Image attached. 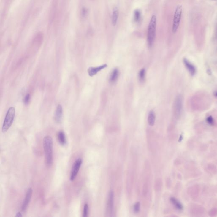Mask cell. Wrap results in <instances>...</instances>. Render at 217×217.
Here are the masks:
<instances>
[{"instance_id": "obj_12", "label": "cell", "mask_w": 217, "mask_h": 217, "mask_svg": "<svg viewBox=\"0 0 217 217\" xmlns=\"http://www.w3.org/2000/svg\"><path fill=\"white\" fill-rule=\"evenodd\" d=\"M57 138H58L59 143L61 145H65L67 143L65 133L62 131H60L58 132V134H57Z\"/></svg>"}, {"instance_id": "obj_9", "label": "cell", "mask_w": 217, "mask_h": 217, "mask_svg": "<svg viewBox=\"0 0 217 217\" xmlns=\"http://www.w3.org/2000/svg\"><path fill=\"white\" fill-rule=\"evenodd\" d=\"M107 66V65L104 64V65H101L99 67H90L88 68V74H89V76L92 77L94 75H96L99 71H101L103 69H104Z\"/></svg>"}, {"instance_id": "obj_20", "label": "cell", "mask_w": 217, "mask_h": 217, "mask_svg": "<svg viewBox=\"0 0 217 217\" xmlns=\"http://www.w3.org/2000/svg\"><path fill=\"white\" fill-rule=\"evenodd\" d=\"M88 210H89V208H88V205L87 204H86L85 205V206H84V210H83V217H88Z\"/></svg>"}, {"instance_id": "obj_4", "label": "cell", "mask_w": 217, "mask_h": 217, "mask_svg": "<svg viewBox=\"0 0 217 217\" xmlns=\"http://www.w3.org/2000/svg\"><path fill=\"white\" fill-rule=\"evenodd\" d=\"M15 108L11 107L9 108L7 112L4 121L3 123L2 126L3 132H6L9 129L11 126L13 122L15 116Z\"/></svg>"}, {"instance_id": "obj_13", "label": "cell", "mask_w": 217, "mask_h": 217, "mask_svg": "<svg viewBox=\"0 0 217 217\" xmlns=\"http://www.w3.org/2000/svg\"><path fill=\"white\" fill-rule=\"evenodd\" d=\"M155 115L154 112L151 111L150 112L149 114H148V121L149 125L153 126L155 123Z\"/></svg>"}, {"instance_id": "obj_14", "label": "cell", "mask_w": 217, "mask_h": 217, "mask_svg": "<svg viewBox=\"0 0 217 217\" xmlns=\"http://www.w3.org/2000/svg\"><path fill=\"white\" fill-rule=\"evenodd\" d=\"M118 70V69H115L113 71L110 76V80L111 82H114L117 80L119 76Z\"/></svg>"}, {"instance_id": "obj_7", "label": "cell", "mask_w": 217, "mask_h": 217, "mask_svg": "<svg viewBox=\"0 0 217 217\" xmlns=\"http://www.w3.org/2000/svg\"><path fill=\"white\" fill-rule=\"evenodd\" d=\"M33 194L32 189L31 188H29L27 191L25 199L21 207L22 211L25 212L26 211L31 199Z\"/></svg>"}, {"instance_id": "obj_16", "label": "cell", "mask_w": 217, "mask_h": 217, "mask_svg": "<svg viewBox=\"0 0 217 217\" xmlns=\"http://www.w3.org/2000/svg\"><path fill=\"white\" fill-rule=\"evenodd\" d=\"M113 194L110 192L109 196L108 202V210L110 213H111L113 211Z\"/></svg>"}, {"instance_id": "obj_8", "label": "cell", "mask_w": 217, "mask_h": 217, "mask_svg": "<svg viewBox=\"0 0 217 217\" xmlns=\"http://www.w3.org/2000/svg\"><path fill=\"white\" fill-rule=\"evenodd\" d=\"M183 62L185 67L190 73L191 76H194L197 73V69L194 64L191 63L188 59H183Z\"/></svg>"}, {"instance_id": "obj_25", "label": "cell", "mask_w": 217, "mask_h": 217, "mask_svg": "<svg viewBox=\"0 0 217 217\" xmlns=\"http://www.w3.org/2000/svg\"><path fill=\"white\" fill-rule=\"evenodd\" d=\"M214 96L215 97H217V91L215 92Z\"/></svg>"}, {"instance_id": "obj_15", "label": "cell", "mask_w": 217, "mask_h": 217, "mask_svg": "<svg viewBox=\"0 0 217 217\" xmlns=\"http://www.w3.org/2000/svg\"><path fill=\"white\" fill-rule=\"evenodd\" d=\"M170 201H171V202L174 205V206H175V208L176 209H178L179 210H183V207L182 204L179 202V201L177 199H176L175 198H173V197L170 198Z\"/></svg>"}, {"instance_id": "obj_18", "label": "cell", "mask_w": 217, "mask_h": 217, "mask_svg": "<svg viewBox=\"0 0 217 217\" xmlns=\"http://www.w3.org/2000/svg\"><path fill=\"white\" fill-rule=\"evenodd\" d=\"M145 76V69H142L139 73V78L140 82L144 81Z\"/></svg>"}, {"instance_id": "obj_1", "label": "cell", "mask_w": 217, "mask_h": 217, "mask_svg": "<svg viewBox=\"0 0 217 217\" xmlns=\"http://www.w3.org/2000/svg\"><path fill=\"white\" fill-rule=\"evenodd\" d=\"M43 145L46 165L50 167L53 162V143L52 137L50 136L45 137L43 139Z\"/></svg>"}, {"instance_id": "obj_5", "label": "cell", "mask_w": 217, "mask_h": 217, "mask_svg": "<svg viewBox=\"0 0 217 217\" xmlns=\"http://www.w3.org/2000/svg\"><path fill=\"white\" fill-rule=\"evenodd\" d=\"M183 106V97L181 95H178L176 97L174 103V112L176 117H179L182 114Z\"/></svg>"}, {"instance_id": "obj_10", "label": "cell", "mask_w": 217, "mask_h": 217, "mask_svg": "<svg viewBox=\"0 0 217 217\" xmlns=\"http://www.w3.org/2000/svg\"><path fill=\"white\" fill-rule=\"evenodd\" d=\"M119 15V10L117 7H115L113 9V13L112 15V24L113 26H115L118 22Z\"/></svg>"}, {"instance_id": "obj_2", "label": "cell", "mask_w": 217, "mask_h": 217, "mask_svg": "<svg viewBox=\"0 0 217 217\" xmlns=\"http://www.w3.org/2000/svg\"><path fill=\"white\" fill-rule=\"evenodd\" d=\"M156 26V17L155 15H153L151 18L148 28L147 41L149 46H152L155 40Z\"/></svg>"}, {"instance_id": "obj_27", "label": "cell", "mask_w": 217, "mask_h": 217, "mask_svg": "<svg viewBox=\"0 0 217 217\" xmlns=\"http://www.w3.org/2000/svg\"><path fill=\"white\" fill-rule=\"evenodd\" d=\"M213 1H217V0H213Z\"/></svg>"}, {"instance_id": "obj_24", "label": "cell", "mask_w": 217, "mask_h": 217, "mask_svg": "<svg viewBox=\"0 0 217 217\" xmlns=\"http://www.w3.org/2000/svg\"><path fill=\"white\" fill-rule=\"evenodd\" d=\"M215 37L217 39V23L216 27V30H215Z\"/></svg>"}, {"instance_id": "obj_26", "label": "cell", "mask_w": 217, "mask_h": 217, "mask_svg": "<svg viewBox=\"0 0 217 217\" xmlns=\"http://www.w3.org/2000/svg\"><path fill=\"white\" fill-rule=\"evenodd\" d=\"M182 136H180V138H179V141H181V140H182Z\"/></svg>"}, {"instance_id": "obj_19", "label": "cell", "mask_w": 217, "mask_h": 217, "mask_svg": "<svg viewBox=\"0 0 217 217\" xmlns=\"http://www.w3.org/2000/svg\"><path fill=\"white\" fill-rule=\"evenodd\" d=\"M207 122L209 125L211 126L214 125L215 123V121L213 118L211 116H209L207 118Z\"/></svg>"}, {"instance_id": "obj_21", "label": "cell", "mask_w": 217, "mask_h": 217, "mask_svg": "<svg viewBox=\"0 0 217 217\" xmlns=\"http://www.w3.org/2000/svg\"><path fill=\"white\" fill-rule=\"evenodd\" d=\"M140 210V203L139 202H137L136 203L134 206V211L135 213H138Z\"/></svg>"}, {"instance_id": "obj_6", "label": "cell", "mask_w": 217, "mask_h": 217, "mask_svg": "<svg viewBox=\"0 0 217 217\" xmlns=\"http://www.w3.org/2000/svg\"><path fill=\"white\" fill-rule=\"evenodd\" d=\"M82 159L79 158L76 159V161L73 163L72 170H71V175H70V180L72 182L74 181L76 179L81 165H82Z\"/></svg>"}, {"instance_id": "obj_22", "label": "cell", "mask_w": 217, "mask_h": 217, "mask_svg": "<svg viewBox=\"0 0 217 217\" xmlns=\"http://www.w3.org/2000/svg\"><path fill=\"white\" fill-rule=\"evenodd\" d=\"M30 100V95L29 94H27L25 97L24 103L25 104H27L29 102Z\"/></svg>"}, {"instance_id": "obj_17", "label": "cell", "mask_w": 217, "mask_h": 217, "mask_svg": "<svg viewBox=\"0 0 217 217\" xmlns=\"http://www.w3.org/2000/svg\"><path fill=\"white\" fill-rule=\"evenodd\" d=\"M141 18V13L140 11L138 9L135 10L134 13V20L136 23L140 21Z\"/></svg>"}, {"instance_id": "obj_3", "label": "cell", "mask_w": 217, "mask_h": 217, "mask_svg": "<svg viewBox=\"0 0 217 217\" xmlns=\"http://www.w3.org/2000/svg\"><path fill=\"white\" fill-rule=\"evenodd\" d=\"M183 7L181 5H178L176 6L173 15V25H172V32L175 34L179 29V26L182 19Z\"/></svg>"}, {"instance_id": "obj_23", "label": "cell", "mask_w": 217, "mask_h": 217, "mask_svg": "<svg viewBox=\"0 0 217 217\" xmlns=\"http://www.w3.org/2000/svg\"><path fill=\"white\" fill-rule=\"evenodd\" d=\"M22 215L21 213L20 212H18L16 215L15 217H22Z\"/></svg>"}, {"instance_id": "obj_11", "label": "cell", "mask_w": 217, "mask_h": 217, "mask_svg": "<svg viewBox=\"0 0 217 217\" xmlns=\"http://www.w3.org/2000/svg\"><path fill=\"white\" fill-rule=\"evenodd\" d=\"M62 113H63V110L62 106L61 105H59L56 108L55 115V121L57 123H60L62 121Z\"/></svg>"}]
</instances>
